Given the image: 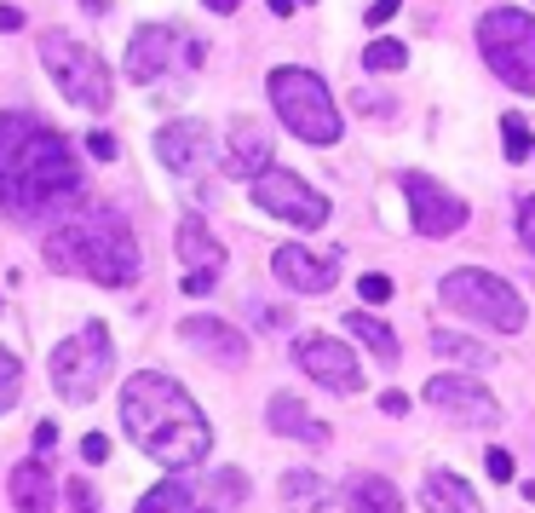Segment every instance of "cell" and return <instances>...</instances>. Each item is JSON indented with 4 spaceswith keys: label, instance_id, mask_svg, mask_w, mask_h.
I'll return each instance as SVG.
<instances>
[{
    "label": "cell",
    "instance_id": "cell-1",
    "mask_svg": "<svg viewBox=\"0 0 535 513\" xmlns=\"http://www.w3.org/2000/svg\"><path fill=\"white\" fill-rule=\"evenodd\" d=\"M81 179L87 174L58 128L23 110H0V214L41 225L52 208L81 196Z\"/></svg>",
    "mask_w": 535,
    "mask_h": 513
},
{
    "label": "cell",
    "instance_id": "cell-2",
    "mask_svg": "<svg viewBox=\"0 0 535 513\" xmlns=\"http://www.w3.org/2000/svg\"><path fill=\"white\" fill-rule=\"evenodd\" d=\"M121 422H127L133 444L145 450L162 468H191L213 450V427L208 415L196 410V398L184 393L173 375L162 369H138V375L121 386Z\"/></svg>",
    "mask_w": 535,
    "mask_h": 513
},
{
    "label": "cell",
    "instance_id": "cell-3",
    "mask_svg": "<svg viewBox=\"0 0 535 513\" xmlns=\"http://www.w3.org/2000/svg\"><path fill=\"white\" fill-rule=\"evenodd\" d=\"M41 254L52 271L92 277L109 289H127L138 277V237L116 208H87L75 220H58V231H46Z\"/></svg>",
    "mask_w": 535,
    "mask_h": 513
},
{
    "label": "cell",
    "instance_id": "cell-4",
    "mask_svg": "<svg viewBox=\"0 0 535 513\" xmlns=\"http://www.w3.org/2000/svg\"><path fill=\"white\" fill-rule=\"evenodd\" d=\"M265 87H271V104H277L282 128H288L294 138H305V145H334V138L345 133L340 104H334V92H328V81L317 70L277 64L271 75H265Z\"/></svg>",
    "mask_w": 535,
    "mask_h": 513
},
{
    "label": "cell",
    "instance_id": "cell-5",
    "mask_svg": "<svg viewBox=\"0 0 535 513\" xmlns=\"http://www.w3.org/2000/svg\"><path fill=\"white\" fill-rule=\"evenodd\" d=\"M437 294H444L461 318L483 323V329H495V335H518V329H524V294H518L507 277H495V271H472V266L444 271Z\"/></svg>",
    "mask_w": 535,
    "mask_h": 513
},
{
    "label": "cell",
    "instance_id": "cell-6",
    "mask_svg": "<svg viewBox=\"0 0 535 513\" xmlns=\"http://www.w3.org/2000/svg\"><path fill=\"white\" fill-rule=\"evenodd\" d=\"M478 52L507 87L535 92V18L518 6H495L478 18Z\"/></svg>",
    "mask_w": 535,
    "mask_h": 513
},
{
    "label": "cell",
    "instance_id": "cell-7",
    "mask_svg": "<svg viewBox=\"0 0 535 513\" xmlns=\"http://www.w3.org/2000/svg\"><path fill=\"white\" fill-rule=\"evenodd\" d=\"M41 64L52 70V81L64 87L70 104H81V110H109L116 75H109V64L87 41H70V35H58V29H46L41 35Z\"/></svg>",
    "mask_w": 535,
    "mask_h": 513
},
{
    "label": "cell",
    "instance_id": "cell-8",
    "mask_svg": "<svg viewBox=\"0 0 535 513\" xmlns=\"http://www.w3.org/2000/svg\"><path fill=\"white\" fill-rule=\"evenodd\" d=\"M109 369H116V347H109L104 323H81L70 340L52 347V386L64 393L70 404H92L104 393Z\"/></svg>",
    "mask_w": 535,
    "mask_h": 513
},
{
    "label": "cell",
    "instance_id": "cell-9",
    "mask_svg": "<svg viewBox=\"0 0 535 513\" xmlns=\"http://www.w3.org/2000/svg\"><path fill=\"white\" fill-rule=\"evenodd\" d=\"M254 202H259L265 214H277V220L300 225V231L328 225V196H323L311 179L288 174V167H265V174L254 179Z\"/></svg>",
    "mask_w": 535,
    "mask_h": 513
},
{
    "label": "cell",
    "instance_id": "cell-10",
    "mask_svg": "<svg viewBox=\"0 0 535 513\" xmlns=\"http://www.w3.org/2000/svg\"><path fill=\"white\" fill-rule=\"evenodd\" d=\"M202 58H208V46L184 41L179 29H167V24H145V29H133V41H127V75L133 81H162V75H173V64L196 70Z\"/></svg>",
    "mask_w": 535,
    "mask_h": 513
},
{
    "label": "cell",
    "instance_id": "cell-11",
    "mask_svg": "<svg viewBox=\"0 0 535 513\" xmlns=\"http://www.w3.org/2000/svg\"><path fill=\"white\" fill-rule=\"evenodd\" d=\"M294 364L317 386H328V393H357V386H363V369H357L352 347L334 340V335H300L294 340Z\"/></svg>",
    "mask_w": 535,
    "mask_h": 513
},
{
    "label": "cell",
    "instance_id": "cell-12",
    "mask_svg": "<svg viewBox=\"0 0 535 513\" xmlns=\"http://www.w3.org/2000/svg\"><path fill=\"white\" fill-rule=\"evenodd\" d=\"M403 196H408V214H415L420 237H455L466 225V202L427 174H403Z\"/></svg>",
    "mask_w": 535,
    "mask_h": 513
},
{
    "label": "cell",
    "instance_id": "cell-13",
    "mask_svg": "<svg viewBox=\"0 0 535 513\" xmlns=\"http://www.w3.org/2000/svg\"><path fill=\"white\" fill-rule=\"evenodd\" d=\"M427 404L444 410V415H455V422H472V427H495L501 422L495 398L483 393V386H472L466 375H432L427 381Z\"/></svg>",
    "mask_w": 535,
    "mask_h": 513
},
{
    "label": "cell",
    "instance_id": "cell-14",
    "mask_svg": "<svg viewBox=\"0 0 535 513\" xmlns=\"http://www.w3.org/2000/svg\"><path fill=\"white\" fill-rule=\"evenodd\" d=\"M173 248H179V260H184V277H196L202 289L219 283V271H225V242L208 231V220L184 214L179 231H173Z\"/></svg>",
    "mask_w": 535,
    "mask_h": 513
},
{
    "label": "cell",
    "instance_id": "cell-15",
    "mask_svg": "<svg viewBox=\"0 0 535 513\" xmlns=\"http://www.w3.org/2000/svg\"><path fill=\"white\" fill-rule=\"evenodd\" d=\"M271 271H277V283H288L294 294H328V289L340 283L334 260H317V254L300 248V242H282L277 254H271Z\"/></svg>",
    "mask_w": 535,
    "mask_h": 513
},
{
    "label": "cell",
    "instance_id": "cell-16",
    "mask_svg": "<svg viewBox=\"0 0 535 513\" xmlns=\"http://www.w3.org/2000/svg\"><path fill=\"white\" fill-rule=\"evenodd\" d=\"M155 157H162V167H173V174H196V167L213 157V138H208L202 121H167V128L155 133Z\"/></svg>",
    "mask_w": 535,
    "mask_h": 513
},
{
    "label": "cell",
    "instance_id": "cell-17",
    "mask_svg": "<svg viewBox=\"0 0 535 513\" xmlns=\"http://www.w3.org/2000/svg\"><path fill=\"white\" fill-rule=\"evenodd\" d=\"M179 335L191 340L196 352H208L213 364H248V335L236 329V323H225V318H184L179 323Z\"/></svg>",
    "mask_w": 535,
    "mask_h": 513
},
{
    "label": "cell",
    "instance_id": "cell-18",
    "mask_svg": "<svg viewBox=\"0 0 535 513\" xmlns=\"http://www.w3.org/2000/svg\"><path fill=\"white\" fill-rule=\"evenodd\" d=\"M265 427L282 432V439H300V444H328V439H334L328 422H317L294 393H271V404H265Z\"/></svg>",
    "mask_w": 535,
    "mask_h": 513
},
{
    "label": "cell",
    "instance_id": "cell-19",
    "mask_svg": "<svg viewBox=\"0 0 535 513\" xmlns=\"http://www.w3.org/2000/svg\"><path fill=\"white\" fill-rule=\"evenodd\" d=\"M265 167H271V133L242 116L230 128V179H259Z\"/></svg>",
    "mask_w": 535,
    "mask_h": 513
},
{
    "label": "cell",
    "instance_id": "cell-20",
    "mask_svg": "<svg viewBox=\"0 0 535 513\" xmlns=\"http://www.w3.org/2000/svg\"><path fill=\"white\" fill-rule=\"evenodd\" d=\"M6 490H12V508H18V513H52V502H58L52 473H46V461H35V456L12 468Z\"/></svg>",
    "mask_w": 535,
    "mask_h": 513
},
{
    "label": "cell",
    "instance_id": "cell-21",
    "mask_svg": "<svg viewBox=\"0 0 535 513\" xmlns=\"http://www.w3.org/2000/svg\"><path fill=\"white\" fill-rule=\"evenodd\" d=\"M340 502H345V513H403L398 485L380 479V473H352L340 485Z\"/></svg>",
    "mask_w": 535,
    "mask_h": 513
},
{
    "label": "cell",
    "instance_id": "cell-22",
    "mask_svg": "<svg viewBox=\"0 0 535 513\" xmlns=\"http://www.w3.org/2000/svg\"><path fill=\"white\" fill-rule=\"evenodd\" d=\"M420 502H427V513H483L466 479L461 473H444V468L420 479Z\"/></svg>",
    "mask_w": 535,
    "mask_h": 513
},
{
    "label": "cell",
    "instance_id": "cell-23",
    "mask_svg": "<svg viewBox=\"0 0 535 513\" xmlns=\"http://www.w3.org/2000/svg\"><path fill=\"white\" fill-rule=\"evenodd\" d=\"M133 513H213V508H208V496H196L191 485L167 479V485H155L150 496H138Z\"/></svg>",
    "mask_w": 535,
    "mask_h": 513
},
{
    "label": "cell",
    "instance_id": "cell-24",
    "mask_svg": "<svg viewBox=\"0 0 535 513\" xmlns=\"http://www.w3.org/2000/svg\"><path fill=\"white\" fill-rule=\"evenodd\" d=\"M345 329H352L357 340H363V347H369L374 357H380V364H398V357H403L398 335H391V329H386V323L374 318V312H345Z\"/></svg>",
    "mask_w": 535,
    "mask_h": 513
},
{
    "label": "cell",
    "instance_id": "cell-25",
    "mask_svg": "<svg viewBox=\"0 0 535 513\" xmlns=\"http://www.w3.org/2000/svg\"><path fill=\"white\" fill-rule=\"evenodd\" d=\"M282 502H288L294 513H323V502H328V479H323V473H305V468L282 473Z\"/></svg>",
    "mask_w": 535,
    "mask_h": 513
},
{
    "label": "cell",
    "instance_id": "cell-26",
    "mask_svg": "<svg viewBox=\"0 0 535 513\" xmlns=\"http://www.w3.org/2000/svg\"><path fill=\"white\" fill-rule=\"evenodd\" d=\"M432 352H437V357H455V364H472V369L495 364V357L483 352L472 335H455V329H432Z\"/></svg>",
    "mask_w": 535,
    "mask_h": 513
},
{
    "label": "cell",
    "instance_id": "cell-27",
    "mask_svg": "<svg viewBox=\"0 0 535 513\" xmlns=\"http://www.w3.org/2000/svg\"><path fill=\"white\" fill-rule=\"evenodd\" d=\"M403 64H408V46H403V41H386V35H380V41L363 46V70H374V75H380V70L391 75V70H403Z\"/></svg>",
    "mask_w": 535,
    "mask_h": 513
},
{
    "label": "cell",
    "instance_id": "cell-28",
    "mask_svg": "<svg viewBox=\"0 0 535 513\" xmlns=\"http://www.w3.org/2000/svg\"><path fill=\"white\" fill-rule=\"evenodd\" d=\"M501 150H507V162L535 157V138H530V128H524L518 116H507V121H501Z\"/></svg>",
    "mask_w": 535,
    "mask_h": 513
},
{
    "label": "cell",
    "instance_id": "cell-29",
    "mask_svg": "<svg viewBox=\"0 0 535 513\" xmlns=\"http://www.w3.org/2000/svg\"><path fill=\"white\" fill-rule=\"evenodd\" d=\"M18 386H23V364H18L6 347H0V415L18 404Z\"/></svg>",
    "mask_w": 535,
    "mask_h": 513
},
{
    "label": "cell",
    "instance_id": "cell-30",
    "mask_svg": "<svg viewBox=\"0 0 535 513\" xmlns=\"http://www.w3.org/2000/svg\"><path fill=\"white\" fill-rule=\"evenodd\" d=\"M357 294H363L369 306H386V300H391V277H386V271H369L363 283H357Z\"/></svg>",
    "mask_w": 535,
    "mask_h": 513
},
{
    "label": "cell",
    "instance_id": "cell-31",
    "mask_svg": "<svg viewBox=\"0 0 535 513\" xmlns=\"http://www.w3.org/2000/svg\"><path fill=\"white\" fill-rule=\"evenodd\" d=\"M483 468H490V479H495V485H512V456H507V450H490V456H483Z\"/></svg>",
    "mask_w": 535,
    "mask_h": 513
},
{
    "label": "cell",
    "instance_id": "cell-32",
    "mask_svg": "<svg viewBox=\"0 0 535 513\" xmlns=\"http://www.w3.org/2000/svg\"><path fill=\"white\" fill-rule=\"evenodd\" d=\"M70 508L75 513H99V496H92L87 479H70Z\"/></svg>",
    "mask_w": 535,
    "mask_h": 513
},
{
    "label": "cell",
    "instance_id": "cell-33",
    "mask_svg": "<svg viewBox=\"0 0 535 513\" xmlns=\"http://www.w3.org/2000/svg\"><path fill=\"white\" fill-rule=\"evenodd\" d=\"M81 461H92V468H104V461H109V439H104V432H87V439H81Z\"/></svg>",
    "mask_w": 535,
    "mask_h": 513
},
{
    "label": "cell",
    "instance_id": "cell-34",
    "mask_svg": "<svg viewBox=\"0 0 535 513\" xmlns=\"http://www.w3.org/2000/svg\"><path fill=\"white\" fill-rule=\"evenodd\" d=\"M87 150H92L99 162H116V150H121V145H116V133H104V128H99V133H87Z\"/></svg>",
    "mask_w": 535,
    "mask_h": 513
},
{
    "label": "cell",
    "instance_id": "cell-35",
    "mask_svg": "<svg viewBox=\"0 0 535 513\" xmlns=\"http://www.w3.org/2000/svg\"><path fill=\"white\" fill-rule=\"evenodd\" d=\"M518 237H524L530 254H535V196H524V208H518Z\"/></svg>",
    "mask_w": 535,
    "mask_h": 513
},
{
    "label": "cell",
    "instance_id": "cell-36",
    "mask_svg": "<svg viewBox=\"0 0 535 513\" xmlns=\"http://www.w3.org/2000/svg\"><path fill=\"white\" fill-rule=\"evenodd\" d=\"M398 6H403V0H374V6L363 12V18H369V29H380V24H391V18H398Z\"/></svg>",
    "mask_w": 535,
    "mask_h": 513
},
{
    "label": "cell",
    "instance_id": "cell-37",
    "mask_svg": "<svg viewBox=\"0 0 535 513\" xmlns=\"http://www.w3.org/2000/svg\"><path fill=\"white\" fill-rule=\"evenodd\" d=\"M58 444V422H41L35 427V461H46V450Z\"/></svg>",
    "mask_w": 535,
    "mask_h": 513
},
{
    "label": "cell",
    "instance_id": "cell-38",
    "mask_svg": "<svg viewBox=\"0 0 535 513\" xmlns=\"http://www.w3.org/2000/svg\"><path fill=\"white\" fill-rule=\"evenodd\" d=\"M380 415H391V422L408 415V398H403V393H380Z\"/></svg>",
    "mask_w": 535,
    "mask_h": 513
},
{
    "label": "cell",
    "instance_id": "cell-39",
    "mask_svg": "<svg viewBox=\"0 0 535 513\" xmlns=\"http://www.w3.org/2000/svg\"><path fill=\"white\" fill-rule=\"evenodd\" d=\"M357 110H369V116H391V99H374V92H357Z\"/></svg>",
    "mask_w": 535,
    "mask_h": 513
},
{
    "label": "cell",
    "instance_id": "cell-40",
    "mask_svg": "<svg viewBox=\"0 0 535 513\" xmlns=\"http://www.w3.org/2000/svg\"><path fill=\"white\" fill-rule=\"evenodd\" d=\"M254 318H259V329H282L288 323V312H277V306H254Z\"/></svg>",
    "mask_w": 535,
    "mask_h": 513
},
{
    "label": "cell",
    "instance_id": "cell-41",
    "mask_svg": "<svg viewBox=\"0 0 535 513\" xmlns=\"http://www.w3.org/2000/svg\"><path fill=\"white\" fill-rule=\"evenodd\" d=\"M0 29H6V35H12V29H23V12L18 6H0Z\"/></svg>",
    "mask_w": 535,
    "mask_h": 513
},
{
    "label": "cell",
    "instance_id": "cell-42",
    "mask_svg": "<svg viewBox=\"0 0 535 513\" xmlns=\"http://www.w3.org/2000/svg\"><path fill=\"white\" fill-rule=\"evenodd\" d=\"M202 6H208V12H219V18H230V12H236V0H202Z\"/></svg>",
    "mask_w": 535,
    "mask_h": 513
},
{
    "label": "cell",
    "instance_id": "cell-43",
    "mask_svg": "<svg viewBox=\"0 0 535 513\" xmlns=\"http://www.w3.org/2000/svg\"><path fill=\"white\" fill-rule=\"evenodd\" d=\"M271 12H277V18H288V12H294V0H271Z\"/></svg>",
    "mask_w": 535,
    "mask_h": 513
},
{
    "label": "cell",
    "instance_id": "cell-44",
    "mask_svg": "<svg viewBox=\"0 0 535 513\" xmlns=\"http://www.w3.org/2000/svg\"><path fill=\"white\" fill-rule=\"evenodd\" d=\"M81 6H87V12H109V0H81Z\"/></svg>",
    "mask_w": 535,
    "mask_h": 513
},
{
    "label": "cell",
    "instance_id": "cell-45",
    "mask_svg": "<svg viewBox=\"0 0 535 513\" xmlns=\"http://www.w3.org/2000/svg\"><path fill=\"white\" fill-rule=\"evenodd\" d=\"M294 6H311V0H294Z\"/></svg>",
    "mask_w": 535,
    "mask_h": 513
}]
</instances>
